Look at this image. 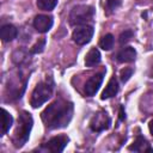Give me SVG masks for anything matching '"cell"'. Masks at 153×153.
<instances>
[{
	"mask_svg": "<svg viewBox=\"0 0 153 153\" xmlns=\"http://www.w3.org/2000/svg\"><path fill=\"white\" fill-rule=\"evenodd\" d=\"M12 123H13V117L11 116V114L7 110L1 109V135L7 134Z\"/></svg>",
	"mask_w": 153,
	"mask_h": 153,
	"instance_id": "9a60e30c",
	"label": "cell"
},
{
	"mask_svg": "<svg viewBox=\"0 0 153 153\" xmlns=\"http://www.w3.org/2000/svg\"><path fill=\"white\" fill-rule=\"evenodd\" d=\"M32 124H33L32 116L27 111H22L18 118V127L14 130V135H13V143L17 148L23 147L29 140Z\"/></svg>",
	"mask_w": 153,
	"mask_h": 153,
	"instance_id": "7a4b0ae2",
	"label": "cell"
},
{
	"mask_svg": "<svg viewBox=\"0 0 153 153\" xmlns=\"http://www.w3.org/2000/svg\"><path fill=\"white\" fill-rule=\"evenodd\" d=\"M110 124H111V120L105 111H99L94 114L90 121V128L92 131L96 133L106 130L110 127Z\"/></svg>",
	"mask_w": 153,
	"mask_h": 153,
	"instance_id": "5b68a950",
	"label": "cell"
},
{
	"mask_svg": "<svg viewBox=\"0 0 153 153\" xmlns=\"http://www.w3.org/2000/svg\"><path fill=\"white\" fill-rule=\"evenodd\" d=\"M69 139L66 135H57L51 137L50 140H48L41 149L45 151V152H51V153H60L65 149V147L67 146Z\"/></svg>",
	"mask_w": 153,
	"mask_h": 153,
	"instance_id": "8992f818",
	"label": "cell"
},
{
	"mask_svg": "<svg viewBox=\"0 0 153 153\" xmlns=\"http://www.w3.org/2000/svg\"><path fill=\"white\" fill-rule=\"evenodd\" d=\"M104 72H100V73H97L94 75H92L86 82H85V87H84V91H85V94L88 96V97H92L97 93V91L99 90L102 82H103V79H104Z\"/></svg>",
	"mask_w": 153,
	"mask_h": 153,
	"instance_id": "ba28073f",
	"label": "cell"
},
{
	"mask_svg": "<svg viewBox=\"0 0 153 153\" xmlns=\"http://www.w3.org/2000/svg\"><path fill=\"white\" fill-rule=\"evenodd\" d=\"M120 120H121V121H124V120H126V112H124L122 105L120 106Z\"/></svg>",
	"mask_w": 153,
	"mask_h": 153,
	"instance_id": "7402d4cb",
	"label": "cell"
},
{
	"mask_svg": "<svg viewBox=\"0 0 153 153\" xmlns=\"http://www.w3.org/2000/svg\"><path fill=\"white\" fill-rule=\"evenodd\" d=\"M100 62V53L97 48H91L85 56V65L86 67H93Z\"/></svg>",
	"mask_w": 153,
	"mask_h": 153,
	"instance_id": "5bb4252c",
	"label": "cell"
},
{
	"mask_svg": "<svg viewBox=\"0 0 153 153\" xmlns=\"http://www.w3.org/2000/svg\"><path fill=\"white\" fill-rule=\"evenodd\" d=\"M73 116V104L65 99H56L41 114L42 121L49 129L67 127Z\"/></svg>",
	"mask_w": 153,
	"mask_h": 153,
	"instance_id": "6da1fadb",
	"label": "cell"
},
{
	"mask_svg": "<svg viewBox=\"0 0 153 153\" xmlns=\"http://www.w3.org/2000/svg\"><path fill=\"white\" fill-rule=\"evenodd\" d=\"M94 16V8L88 5L74 6L69 13V23L72 25H82L92 20Z\"/></svg>",
	"mask_w": 153,
	"mask_h": 153,
	"instance_id": "277c9868",
	"label": "cell"
},
{
	"mask_svg": "<svg viewBox=\"0 0 153 153\" xmlns=\"http://www.w3.org/2000/svg\"><path fill=\"white\" fill-rule=\"evenodd\" d=\"M57 5V0H37V7L42 11H51Z\"/></svg>",
	"mask_w": 153,
	"mask_h": 153,
	"instance_id": "e0dca14e",
	"label": "cell"
},
{
	"mask_svg": "<svg viewBox=\"0 0 153 153\" xmlns=\"http://www.w3.org/2000/svg\"><path fill=\"white\" fill-rule=\"evenodd\" d=\"M148 129H149V133H151V135L153 136V120L149 122V124H148Z\"/></svg>",
	"mask_w": 153,
	"mask_h": 153,
	"instance_id": "603a6c76",
	"label": "cell"
},
{
	"mask_svg": "<svg viewBox=\"0 0 153 153\" xmlns=\"http://www.w3.org/2000/svg\"><path fill=\"white\" fill-rule=\"evenodd\" d=\"M99 47L103 50H110L114 47V36L111 33H106L102 36V38L99 39Z\"/></svg>",
	"mask_w": 153,
	"mask_h": 153,
	"instance_id": "2e32d148",
	"label": "cell"
},
{
	"mask_svg": "<svg viewBox=\"0 0 153 153\" xmlns=\"http://www.w3.org/2000/svg\"><path fill=\"white\" fill-rule=\"evenodd\" d=\"M117 92H118V82H117V79H116L115 76H112V78L109 80L108 85L105 86L104 91L102 92L100 98H102L103 100H104V99H109V98L116 96Z\"/></svg>",
	"mask_w": 153,
	"mask_h": 153,
	"instance_id": "4fadbf2b",
	"label": "cell"
},
{
	"mask_svg": "<svg viewBox=\"0 0 153 153\" xmlns=\"http://www.w3.org/2000/svg\"><path fill=\"white\" fill-rule=\"evenodd\" d=\"M136 57V51L133 47H124L116 54V60L118 62H131Z\"/></svg>",
	"mask_w": 153,
	"mask_h": 153,
	"instance_id": "8fae6325",
	"label": "cell"
},
{
	"mask_svg": "<svg viewBox=\"0 0 153 153\" xmlns=\"http://www.w3.org/2000/svg\"><path fill=\"white\" fill-rule=\"evenodd\" d=\"M44 47H45V38H41L36 42V44L32 45V48L30 49V53L31 54H39L44 50Z\"/></svg>",
	"mask_w": 153,
	"mask_h": 153,
	"instance_id": "ac0fdd59",
	"label": "cell"
},
{
	"mask_svg": "<svg viewBox=\"0 0 153 153\" xmlns=\"http://www.w3.org/2000/svg\"><path fill=\"white\" fill-rule=\"evenodd\" d=\"M133 35H134V32L131 31V30H124L123 32H121V35H120V37H118V42H120V44H126V43H128L131 38H133Z\"/></svg>",
	"mask_w": 153,
	"mask_h": 153,
	"instance_id": "d6986e66",
	"label": "cell"
},
{
	"mask_svg": "<svg viewBox=\"0 0 153 153\" xmlns=\"http://www.w3.org/2000/svg\"><path fill=\"white\" fill-rule=\"evenodd\" d=\"M18 35V30L14 25L12 24H5L1 26V30H0V36L2 38L4 42H11L13 41Z\"/></svg>",
	"mask_w": 153,
	"mask_h": 153,
	"instance_id": "7c38bea8",
	"label": "cell"
},
{
	"mask_svg": "<svg viewBox=\"0 0 153 153\" xmlns=\"http://www.w3.org/2000/svg\"><path fill=\"white\" fill-rule=\"evenodd\" d=\"M93 32H94V30H93L92 25H82V26L76 27L73 31L72 38L76 44L84 45V44H86L91 41V38L93 36Z\"/></svg>",
	"mask_w": 153,
	"mask_h": 153,
	"instance_id": "52a82bcc",
	"label": "cell"
},
{
	"mask_svg": "<svg viewBox=\"0 0 153 153\" xmlns=\"http://www.w3.org/2000/svg\"><path fill=\"white\" fill-rule=\"evenodd\" d=\"M53 94V84L49 81H42L36 85L31 93L30 104L32 108H38L44 104Z\"/></svg>",
	"mask_w": 153,
	"mask_h": 153,
	"instance_id": "3957f363",
	"label": "cell"
},
{
	"mask_svg": "<svg viewBox=\"0 0 153 153\" xmlns=\"http://www.w3.org/2000/svg\"><path fill=\"white\" fill-rule=\"evenodd\" d=\"M128 149L129 151H134V152H153V148L149 146L148 141L141 135L136 136V139L128 147Z\"/></svg>",
	"mask_w": 153,
	"mask_h": 153,
	"instance_id": "30bf717a",
	"label": "cell"
},
{
	"mask_svg": "<svg viewBox=\"0 0 153 153\" xmlns=\"http://www.w3.org/2000/svg\"><path fill=\"white\" fill-rule=\"evenodd\" d=\"M120 6V0H106L105 1V11L106 13H111Z\"/></svg>",
	"mask_w": 153,
	"mask_h": 153,
	"instance_id": "ffe728a7",
	"label": "cell"
},
{
	"mask_svg": "<svg viewBox=\"0 0 153 153\" xmlns=\"http://www.w3.org/2000/svg\"><path fill=\"white\" fill-rule=\"evenodd\" d=\"M32 24H33V27L38 32L41 33L48 32L53 26V17L48 14H38L35 17Z\"/></svg>",
	"mask_w": 153,
	"mask_h": 153,
	"instance_id": "9c48e42d",
	"label": "cell"
},
{
	"mask_svg": "<svg viewBox=\"0 0 153 153\" xmlns=\"http://www.w3.org/2000/svg\"><path fill=\"white\" fill-rule=\"evenodd\" d=\"M133 74V68H124L121 71L120 73V78H121V81L122 82H127L129 80V78Z\"/></svg>",
	"mask_w": 153,
	"mask_h": 153,
	"instance_id": "44dd1931",
	"label": "cell"
}]
</instances>
